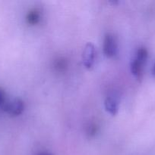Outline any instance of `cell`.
Instances as JSON below:
<instances>
[{
    "instance_id": "1",
    "label": "cell",
    "mask_w": 155,
    "mask_h": 155,
    "mask_svg": "<svg viewBox=\"0 0 155 155\" xmlns=\"http://www.w3.org/2000/svg\"><path fill=\"white\" fill-rule=\"evenodd\" d=\"M103 53L108 58L115 56L118 50V45L115 36L112 33H106L103 39Z\"/></svg>"
},
{
    "instance_id": "2",
    "label": "cell",
    "mask_w": 155,
    "mask_h": 155,
    "mask_svg": "<svg viewBox=\"0 0 155 155\" xmlns=\"http://www.w3.org/2000/svg\"><path fill=\"white\" fill-rule=\"evenodd\" d=\"M24 108V101L20 98H14L11 101H7L2 110L13 117L21 114Z\"/></svg>"
},
{
    "instance_id": "3",
    "label": "cell",
    "mask_w": 155,
    "mask_h": 155,
    "mask_svg": "<svg viewBox=\"0 0 155 155\" xmlns=\"http://www.w3.org/2000/svg\"><path fill=\"white\" fill-rule=\"evenodd\" d=\"M95 56L96 51L95 47L91 42H88L85 45L83 51V54H82V60H83V64L88 69H91L94 64L95 61Z\"/></svg>"
},
{
    "instance_id": "4",
    "label": "cell",
    "mask_w": 155,
    "mask_h": 155,
    "mask_svg": "<svg viewBox=\"0 0 155 155\" xmlns=\"http://www.w3.org/2000/svg\"><path fill=\"white\" fill-rule=\"evenodd\" d=\"M145 63L143 61L139 60L137 58H135L131 62V72L134 77L138 80H141L143 77V68L144 64Z\"/></svg>"
},
{
    "instance_id": "5",
    "label": "cell",
    "mask_w": 155,
    "mask_h": 155,
    "mask_svg": "<svg viewBox=\"0 0 155 155\" xmlns=\"http://www.w3.org/2000/svg\"><path fill=\"white\" fill-rule=\"evenodd\" d=\"M104 105L106 110L112 115H115L119 110V103L116 98L113 96H109L106 98L104 101Z\"/></svg>"
},
{
    "instance_id": "6",
    "label": "cell",
    "mask_w": 155,
    "mask_h": 155,
    "mask_svg": "<svg viewBox=\"0 0 155 155\" xmlns=\"http://www.w3.org/2000/svg\"><path fill=\"white\" fill-rule=\"evenodd\" d=\"M40 20V12L36 9H32L27 14L26 16V21H27V24H30V25H34L39 23Z\"/></svg>"
},
{
    "instance_id": "7",
    "label": "cell",
    "mask_w": 155,
    "mask_h": 155,
    "mask_svg": "<svg viewBox=\"0 0 155 155\" xmlns=\"http://www.w3.org/2000/svg\"><path fill=\"white\" fill-rule=\"evenodd\" d=\"M67 66L66 61L63 58H59L56 62H55V68L59 71H62L65 70Z\"/></svg>"
},
{
    "instance_id": "8",
    "label": "cell",
    "mask_w": 155,
    "mask_h": 155,
    "mask_svg": "<svg viewBox=\"0 0 155 155\" xmlns=\"http://www.w3.org/2000/svg\"><path fill=\"white\" fill-rule=\"evenodd\" d=\"M97 132V127L94 124H90L87 127V133L90 136H94Z\"/></svg>"
},
{
    "instance_id": "9",
    "label": "cell",
    "mask_w": 155,
    "mask_h": 155,
    "mask_svg": "<svg viewBox=\"0 0 155 155\" xmlns=\"http://www.w3.org/2000/svg\"><path fill=\"white\" fill-rule=\"evenodd\" d=\"M6 102H7V100H6L5 92L4 89L0 87V108L2 109Z\"/></svg>"
},
{
    "instance_id": "10",
    "label": "cell",
    "mask_w": 155,
    "mask_h": 155,
    "mask_svg": "<svg viewBox=\"0 0 155 155\" xmlns=\"http://www.w3.org/2000/svg\"><path fill=\"white\" fill-rule=\"evenodd\" d=\"M152 74H153V75L155 77V62L153 65V68H152Z\"/></svg>"
},
{
    "instance_id": "11",
    "label": "cell",
    "mask_w": 155,
    "mask_h": 155,
    "mask_svg": "<svg viewBox=\"0 0 155 155\" xmlns=\"http://www.w3.org/2000/svg\"><path fill=\"white\" fill-rule=\"evenodd\" d=\"M37 155H52V154H50V153H48V152H40V153H39Z\"/></svg>"
}]
</instances>
